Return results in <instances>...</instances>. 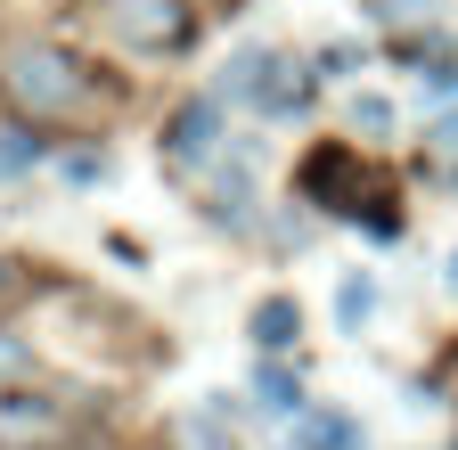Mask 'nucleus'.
<instances>
[{"mask_svg": "<svg viewBox=\"0 0 458 450\" xmlns=\"http://www.w3.org/2000/svg\"><path fill=\"white\" fill-rule=\"evenodd\" d=\"M9 287H17V278H9V262H0V295H9Z\"/></svg>", "mask_w": 458, "mask_h": 450, "instance_id": "obj_14", "label": "nucleus"}, {"mask_svg": "<svg viewBox=\"0 0 458 450\" xmlns=\"http://www.w3.org/2000/svg\"><path fill=\"white\" fill-rule=\"evenodd\" d=\"M106 33L140 58H156V49H181L197 33V9L189 0H106Z\"/></svg>", "mask_w": 458, "mask_h": 450, "instance_id": "obj_2", "label": "nucleus"}, {"mask_svg": "<svg viewBox=\"0 0 458 450\" xmlns=\"http://www.w3.org/2000/svg\"><path fill=\"white\" fill-rule=\"evenodd\" d=\"M0 98L17 106L33 123H57V115H90V66L66 58L57 41H17L9 58H0Z\"/></svg>", "mask_w": 458, "mask_h": 450, "instance_id": "obj_1", "label": "nucleus"}, {"mask_svg": "<svg viewBox=\"0 0 458 450\" xmlns=\"http://www.w3.org/2000/svg\"><path fill=\"white\" fill-rule=\"evenodd\" d=\"M229 82L254 98V115H303L311 90H319L295 58H278V49H262V58H238V66H229Z\"/></svg>", "mask_w": 458, "mask_h": 450, "instance_id": "obj_3", "label": "nucleus"}, {"mask_svg": "<svg viewBox=\"0 0 458 450\" xmlns=\"http://www.w3.org/2000/svg\"><path fill=\"white\" fill-rule=\"evenodd\" d=\"M426 0H377V25H418Z\"/></svg>", "mask_w": 458, "mask_h": 450, "instance_id": "obj_11", "label": "nucleus"}, {"mask_svg": "<svg viewBox=\"0 0 458 450\" xmlns=\"http://www.w3.org/2000/svg\"><path fill=\"white\" fill-rule=\"evenodd\" d=\"M213 156H221V106L197 98V106H181V115H172V164H181V173L197 164V173H205Z\"/></svg>", "mask_w": 458, "mask_h": 450, "instance_id": "obj_5", "label": "nucleus"}, {"mask_svg": "<svg viewBox=\"0 0 458 450\" xmlns=\"http://www.w3.org/2000/svg\"><path fill=\"white\" fill-rule=\"evenodd\" d=\"M66 442V410L49 393H0V450H57Z\"/></svg>", "mask_w": 458, "mask_h": 450, "instance_id": "obj_4", "label": "nucleus"}, {"mask_svg": "<svg viewBox=\"0 0 458 450\" xmlns=\"http://www.w3.org/2000/svg\"><path fill=\"white\" fill-rule=\"evenodd\" d=\"M33 156H41V140H33V132H0V173H25Z\"/></svg>", "mask_w": 458, "mask_h": 450, "instance_id": "obj_10", "label": "nucleus"}, {"mask_svg": "<svg viewBox=\"0 0 458 450\" xmlns=\"http://www.w3.org/2000/svg\"><path fill=\"white\" fill-rule=\"evenodd\" d=\"M254 402H262L270 418H295V410H303V385H295V369H278V361H270V369H254Z\"/></svg>", "mask_w": 458, "mask_h": 450, "instance_id": "obj_6", "label": "nucleus"}, {"mask_svg": "<svg viewBox=\"0 0 458 450\" xmlns=\"http://www.w3.org/2000/svg\"><path fill=\"white\" fill-rule=\"evenodd\" d=\"M295 327H303V311L286 303V295H270V303L254 311V344H262V352H286V344H295Z\"/></svg>", "mask_w": 458, "mask_h": 450, "instance_id": "obj_7", "label": "nucleus"}, {"mask_svg": "<svg viewBox=\"0 0 458 450\" xmlns=\"http://www.w3.org/2000/svg\"><path fill=\"white\" fill-rule=\"evenodd\" d=\"M352 442H360L352 418H311V426H303V450H352Z\"/></svg>", "mask_w": 458, "mask_h": 450, "instance_id": "obj_8", "label": "nucleus"}, {"mask_svg": "<svg viewBox=\"0 0 458 450\" xmlns=\"http://www.w3.org/2000/svg\"><path fill=\"white\" fill-rule=\"evenodd\" d=\"M352 123H360V132H385V123H393V106H385V98H360V106H352Z\"/></svg>", "mask_w": 458, "mask_h": 450, "instance_id": "obj_12", "label": "nucleus"}, {"mask_svg": "<svg viewBox=\"0 0 458 450\" xmlns=\"http://www.w3.org/2000/svg\"><path fill=\"white\" fill-rule=\"evenodd\" d=\"M0 369H9V377H17V369H25V352H17V344H0Z\"/></svg>", "mask_w": 458, "mask_h": 450, "instance_id": "obj_13", "label": "nucleus"}, {"mask_svg": "<svg viewBox=\"0 0 458 450\" xmlns=\"http://www.w3.org/2000/svg\"><path fill=\"white\" fill-rule=\"evenodd\" d=\"M369 311H377V278H344V295H335V319H344V327H360Z\"/></svg>", "mask_w": 458, "mask_h": 450, "instance_id": "obj_9", "label": "nucleus"}]
</instances>
